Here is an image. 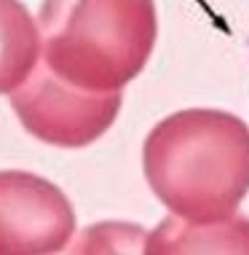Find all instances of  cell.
<instances>
[{
  "label": "cell",
  "instance_id": "52a82bcc",
  "mask_svg": "<svg viewBox=\"0 0 249 255\" xmlns=\"http://www.w3.org/2000/svg\"><path fill=\"white\" fill-rule=\"evenodd\" d=\"M148 231L140 223L105 220L94 223L78 234L70 255H142Z\"/></svg>",
  "mask_w": 249,
  "mask_h": 255
},
{
  "label": "cell",
  "instance_id": "8992f818",
  "mask_svg": "<svg viewBox=\"0 0 249 255\" xmlns=\"http://www.w3.org/2000/svg\"><path fill=\"white\" fill-rule=\"evenodd\" d=\"M40 59V30L22 0H0V94L22 86Z\"/></svg>",
  "mask_w": 249,
  "mask_h": 255
},
{
  "label": "cell",
  "instance_id": "277c9868",
  "mask_svg": "<svg viewBox=\"0 0 249 255\" xmlns=\"http://www.w3.org/2000/svg\"><path fill=\"white\" fill-rule=\"evenodd\" d=\"M75 234L73 204L32 172H0V255H57Z\"/></svg>",
  "mask_w": 249,
  "mask_h": 255
},
{
  "label": "cell",
  "instance_id": "5b68a950",
  "mask_svg": "<svg viewBox=\"0 0 249 255\" xmlns=\"http://www.w3.org/2000/svg\"><path fill=\"white\" fill-rule=\"evenodd\" d=\"M142 255H249V218L228 215L212 223L169 215L148 231Z\"/></svg>",
  "mask_w": 249,
  "mask_h": 255
},
{
  "label": "cell",
  "instance_id": "3957f363",
  "mask_svg": "<svg viewBox=\"0 0 249 255\" xmlns=\"http://www.w3.org/2000/svg\"><path fill=\"white\" fill-rule=\"evenodd\" d=\"M123 92H83L57 78L43 62L11 92V108L22 127L54 148H86L113 127Z\"/></svg>",
  "mask_w": 249,
  "mask_h": 255
},
{
  "label": "cell",
  "instance_id": "7a4b0ae2",
  "mask_svg": "<svg viewBox=\"0 0 249 255\" xmlns=\"http://www.w3.org/2000/svg\"><path fill=\"white\" fill-rule=\"evenodd\" d=\"M40 62L83 92H123L156 46L153 0H43Z\"/></svg>",
  "mask_w": 249,
  "mask_h": 255
},
{
  "label": "cell",
  "instance_id": "6da1fadb",
  "mask_svg": "<svg viewBox=\"0 0 249 255\" xmlns=\"http://www.w3.org/2000/svg\"><path fill=\"white\" fill-rule=\"evenodd\" d=\"M142 167L171 215L193 223L223 220L249 194V127L214 108L171 113L150 129Z\"/></svg>",
  "mask_w": 249,
  "mask_h": 255
}]
</instances>
